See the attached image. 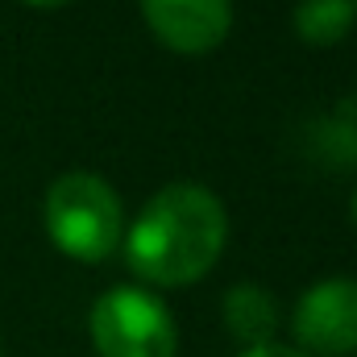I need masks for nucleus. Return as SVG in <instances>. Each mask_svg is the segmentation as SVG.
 Returning <instances> with one entry per match:
<instances>
[{
    "label": "nucleus",
    "mask_w": 357,
    "mask_h": 357,
    "mask_svg": "<svg viewBox=\"0 0 357 357\" xmlns=\"http://www.w3.org/2000/svg\"><path fill=\"white\" fill-rule=\"evenodd\" d=\"M295 341L307 354H357V278H320L307 287L291 316Z\"/></svg>",
    "instance_id": "4"
},
{
    "label": "nucleus",
    "mask_w": 357,
    "mask_h": 357,
    "mask_svg": "<svg viewBox=\"0 0 357 357\" xmlns=\"http://www.w3.org/2000/svg\"><path fill=\"white\" fill-rule=\"evenodd\" d=\"M354 0H299L295 4V33L312 46H333L354 25Z\"/></svg>",
    "instance_id": "7"
},
{
    "label": "nucleus",
    "mask_w": 357,
    "mask_h": 357,
    "mask_svg": "<svg viewBox=\"0 0 357 357\" xmlns=\"http://www.w3.org/2000/svg\"><path fill=\"white\" fill-rule=\"evenodd\" d=\"M29 4H63V0H29Z\"/></svg>",
    "instance_id": "10"
},
{
    "label": "nucleus",
    "mask_w": 357,
    "mask_h": 357,
    "mask_svg": "<svg viewBox=\"0 0 357 357\" xmlns=\"http://www.w3.org/2000/svg\"><path fill=\"white\" fill-rule=\"evenodd\" d=\"M241 357H307V354H299V349H291V345H254V349H245Z\"/></svg>",
    "instance_id": "8"
},
{
    "label": "nucleus",
    "mask_w": 357,
    "mask_h": 357,
    "mask_svg": "<svg viewBox=\"0 0 357 357\" xmlns=\"http://www.w3.org/2000/svg\"><path fill=\"white\" fill-rule=\"evenodd\" d=\"M100 357H175L178 333L167 303L142 287H112L91 307Z\"/></svg>",
    "instance_id": "3"
},
{
    "label": "nucleus",
    "mask_w": 357,
    "mask_h": 357,
    "mask_svg": "<svg viewBox=\"0 0 357 357\" xmlns=\"http://www.w3.org/2000/svg\"><path fill=\"white\" fill-rule=\"evenodd\" d=\"M225 324L250 349L254 345H270L274 341V328H278V307H274V299H270L258 282H237L225 295Z\"/></svg>",
    "instance_id": "6"
},
{
    "label": "nucleus",
    "mask_w": 357,
    "mask_h": 357,
    "mask_svg": "<svg viewBox=\"0 0 357 357\" xmlns=\"http://www.w3.org/2000/svg\"><path fill=\"white\" fill-rule=\"evenodd\" d=\"M354 8H357V0H354Z\"/></svg>",
    "instance_id": "11"
},
{
    "label": "nucleus",
    "mask_w": 357,
    "mask_h": 357,
    "mask_svg": "<svg viewBox=\"0 0 357 357\" xmlns=\"http://www.w3.org/2000/svg\"><path fill=\"white\" fill-rule=\"evenodd\" d=\"M229 237L225 204L199 183H167L137 212L125 258L129 270L158 287H183L208 274Z\"/></svg>",
    "instance_id": "1"
},
{
    "label": "nucleus",
    "mask_w": 357,
    "mask_h": 357,
    "mask_svg": "<svg viewBox=\"0 0 357 357\" xmlns=\"http://www.w3.org/2000/svg\"><path fill=\"white\" fill-rule=\"evenodd\" d=\"M142 13L171 50L204 54L229 33L233 0H142Z\"/></svg>",
    "instance_id": "5"
},
{
    "label": "nucleus",
    "mask_w": 357,
    "mask_h": 357,
    "mask_svg": "<svg viewBox=\"0 0 357 357\" xmlns=\"http://www.w3.org/2000/svg\"><path fill=\"white\" fill-rule=\"evenodd\" d=\"M50 241L79 262H100L121 241V199L96 171H67L50 183L46 204Z\"/></svg>",
    "instance_id": "2"
},
{
    "label": "nucleus",
    "mask_w": 357,
    "mask_h": 357,
    "mask_svg": "<svg viewBox=\"0 0 357 357\" xmlns=\"http://www.w3.org/2000/svg\"><path fill=\"white\" fill-rule=\"evenodd\" d=\"M349 208H354V220H357V187H354V199H349Z\"/></svg>",
    "instance_id": "9"
}]
</instances>
